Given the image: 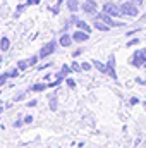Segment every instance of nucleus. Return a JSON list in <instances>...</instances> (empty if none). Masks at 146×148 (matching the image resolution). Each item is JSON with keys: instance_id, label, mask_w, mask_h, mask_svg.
Returning <instances> with one entry per match:
<instances>
[{"instance_id": "nucleus-1", "label": "nucleus", "mask_w": 146, "mask_h": 148, "mask_svg": "<svg viewBox=\"0 0 146 148\" xmlns=\"http://www.w3.org/2000/svg\"><path fill=\"white\" fill-rule=\"evenodd\" d=\"M120 10H122V14H126V16H132V17H136V16L139 14L138 5H134L132 0H131V2H124V3L120 5Z\"/></svg>"}, {"instance_id": "nucleus-2", "label": "nucleus", "mask_w": 146, "mask_h": 148, "mask_svg": "<svg viewBox=\"0 0 146 148\" xmlns=\"http://www.w3.org/2000/svg\"><path fill=\"white\" fill-rule=\"evenodd\" d=\"M131 64L136 66V67L146 66V50H138V52H134V55H132V59H131Z\"/></svg>"}, {"instance_id": "nucleus-3", "label": "nucleus", "mask_w": 146, "mask_h": 148, "mask_svg": "<svg viewBox=\"0 0 146 148\" xmlns=\"http://www.w3.org/2000/svg\"><path fill=\"white\" fill-rule=\"evenodd\" d=\"M103 12L110 14L112 17H117V16H122V10H120V5H115L113 2H107L103 5Z\"/></svg>"}, {"instance_id": "nucleus-4", "label": "nucleus", "mask_w": 146, "mask_h": 148, "mask_svg": "<svg viewBox=\"0 0 146 148\" xmlns=\"http://www.w3.org/2000/svg\"><path fill=\"white\" fill-rule=\"evenodd\" d=\"M95 19L103 21L105 24H108L110 28H113V26H122V23L113 21V19H112V16H110V14H107V12H100V14H96V16H95Z\"/></svg>"}, {"instance_id": "nucleus-5", "label": "nucleus", "mask_w": 146, "mask_h": 148, "mask_svg": "<svg viewBox=\"0 0 146 148\" xmlns=\"http://www.w3.org/2000/svg\"><path fill=\"white\" fill-rule=\"evenodd\" d=\"M55 48H57V43H55V41L46 43V45L40 50V53H38V55H40V59H46L48 55H52V53L55 52Z\"/></svg>"}, {"instance_id": "nucleus-6", "label": "nucleus", "mask_w": 146, "mask_h": 148, "mask_svg": "<svg viewBox=\"0 0 146 148\" xmlns=\"http://www.w3.org/2000/svg\"><path fill=\"white\" fill-rule=\"evenodd\" d=\"M81 9L86 14H96V3H95V0H86L84 3H81Z\"/></svg>"}, {"instance_id": "nucleus-7", "label": "nucleus", "mask_w": 146, "mask_h": 148, "mask_svg": "<svg viewBox=\"0 0 146 148\" xmlns=\"http://www.w3.org/2000/svg\"><path fill=\"white\" fill-rule=\"evenodd\" d=\"M107 74H108L110 77L117 79V73H115V57H113V55L108 57V62H107Z\"/></svg>"}, {"instance_id": "nucleus-8", "label": "nucleus", "mask_w": 146, "mask_h": 148, "mask_svg": "<svg viewBox=\"0 0 146 148\" xmlns=\"http://www.w3.org/2000/svg\"><path fill=\"white\" fill-rule=\"evenodd\" d=\"M72 40L77 43H83V41H88L89 40V33L83 31V29H77L76 33H72Z\"/></svg>"}, {"instance_id": "nucleus-9", "label": "nucleus", "mask_w": 146, "mask_h": 148, "mask_svg": "<svg viewBox=\"0 0 146 148\" xmlns=\"http://www.w3.org/2000/svg\"><path fill=\"white\" fill-rule=\"evenodd\" d=\"M93 26H95L96 29H100V31H105V33H107V31H110V26H108V24H105L103 21H98V19H95Z\"/></svg>"}, {"instance_id": "nucleus-10", "label": "nucleus", "mask_w": 146, "mask_h": 148, "mask_svg": "<svg viewBox=\"0 0 146 148\" xmlns=\"http://www.w3.org/2000/svg\"><path fill=\"white\" fill-rule=\"evenodd\" d=\"M72 41H74V40H72V36H69L67 33H64V35L60 36V40H59V43H60L62 47H69V45H71Z\"/></svg>"}, {"instance_id": "nucleus-11", "label": "nucleus", "mask_w": 146, "mask_h": 148, "mask_svg": "<svg viewBox=\"0 0 146 148\" xmlns=\"http://www.w3.org/2000/svg\"><path fill=\"white\" fill-rule=\"evenodd\" d=\"M10 48V40L7 36H2V40H0V50L2 52H7Z\"/></svg>"}, {"instance_id": "nucleus-12", "label": "nucleus", "mask_w": 146, "mask_h": 148, "mask_svg": "<svg viewBox=\"0 0 146 148\" xmlns=\"http://www.w3.org/2000/svg\"><path fill=\"white\" fill-rule=\"evenodd\" d=\"M76 28H77V29H83V31H86V33H91V28H89L84 21H81V19L76 21Z\"/></svg>"}, {"instance_id": "nucleus-13", "label": "nucleus", "mask_w": 146, "mask_h": 148, "mask_svg": "<svg viewBox=\"0 0 146 148\" xmlns=\"http://www.w3.org/2000/svg\"><path fill=\"white\" fill-rule=\"evenodd\" d=\"M67 7H69L71 12H76L81 7V3H79V0H67Z\"/></svg>"}, {"instance_id": "nucleus-14", "label": "nucleus", "mask_w": 146, "mask_h": 148, "mask_svg": "<svg viewBox=\"0 0 146 148\" xmlns=\"http://www.w3.org/2000/svg\"><path fill=\"white\" fill-rule=\"evenodd\" d=\"M93 66H95V67H96L102 74H107V66H105V64H102L100 60H93Z\"/></svg>"}, {"instance_id": "nucleus-15", "label": "nucleus", "mask_w": 146, "mask_h": 148, "mask_svg": "<svg viewBox=\"0 0 146 148\" xmlns=\"http://www.w3.org/2000/svg\"><path fill=\"white\" fill-rule=\"evenodd\" d=\"M48 88V84H43V83H36V84H33L31 88H29V91H43V90H46Z\"/></svg>"}, {"instance_id": "nucleus-16", "label": "nucleus", "mask_w": 146, "mask_h": 148, "mask_svg": "<svg viewBox=\"0 0 146 148\" xmlns=\"http://www.w3.org/2000/svg\"><path fill=\"white\" fill-rule=\"evenodd\" d=\"M71 71H72V67H69V66H65V64H64V66H62V69H60V73H59V76L64 79L65 76H69V74H71Z\"/></svg>"}, {"instance_id": "nucleus-17", "label": "nucleus", "mask_w": 146, "mask_h": 148, "mask_svg": "<svg viewBox=\"0 0 146 148\" xmlns=\"http://www.w3.org/2000/svg\"><path fill=\"white\" fill-rule=\"evenodd\" d=\"M48 105H50V109H52V110H57V98H55V97H52V98L48 100Z\"/></svg>"}, {"instance_id": "nucleus-18", "label": "nucleus", "mask_w": 146, "mask_h": 148, "mask_svg": "<svg viewBox=\"0 0 146 148\" xmlns=\"http://www.w3.org/2000/svg\"><path fill=\"white\" fill-rule=\"evenodd\" d=\"M28 66H29V64H28L26 60H19V62H17V69H19V71H24Z\"/></svg>"}, {"instance_id": "nucleus-19", "label": "nucleus", "mask_w": 146, "mask_h": 148, "mask_svg": "<svg viewBox=\"0 0 146 148\" xmlns=\"http://www.w3.org/2000/svg\"><path fill=\"white\" fill-rule=\"evenodd\" d=\"M9 73V77H17L19 76V69L16 67V69H10V71H7Z\"/></svg>"}, {"instance_id": "nucleus-20", "label": "nucleus", "mask_w": 146, "mask_h": 148, "mask_svg": "<svg viewBox=\"0 0 146 148\" xmlns=\"http://www.w3.org/2000/svg\"><path fill=\"white\" fill-rule=\"evenodd\" d=\"M7 79H9V73H5V74H0V86H3Z\"/></svg>"}, {"instance_id": "nucleus-21", "label": "nucleus", "mask_w": 146, "mask_h": 148, "mask_svg": "<svg viewBox=\"0 0 146 148\" xmlns=\"http://www.w3.org/2000/svg\"><path fill=\"white\" fill-rule=\"evenodd\" d=\"M38 60H40V55H33V57H31V59L28 60V64H29V66H35Z\"/></svg>"}, {"instance_id": "nucleus-22", "label": "nucleus", "mask_w": 146, "mask_h": 148, "mask_svg": "<svg viewBox=\"0 0 146 148\" xmlns=\"http://www.w3.org/2000/svg\"><path fill=\"white\" fill-rule=\"evenodd\" d=\"M71 67H72L74 73H79V71H83V67H81V66H77V62H72V66H71Z\"/></svg>"}, {"instance_id": "nucleus-23", "label": "nucleus", "mask_w": 146, "mask_h": 148, "mask_svg": "<svg viewBox=\"0 0 146 148\" xmlns=\"http://www.w3.org/2000/svg\"><path fill=\"white\" fill-rule=\"evenodd\" d=\"M67 86H69V88H76V81L69 77V79H67Z\"/></svg>"}, {"instance_id": "nucleus-24", "label": "nucleus", "mask_w": 146, "mask_h": 148, "mask_svg": "<svg viewBox=\"0 0 146 148\" xmlns=\"http://www.w3.org/2000/svg\"><path fill=\"white\" fill-rule=\"evenodd\" d=\"M81 67H83V71H89V69H91V64H89V62H84Z\"/></svg>"}, {"instance_id": "nucleus-25", "label": "nucleus", "mask_w": 146, "mask_h": 148, "mask_svg": "<svg viewBox=\"0 0 146 148\" xmlns=\"http://www.w3.org/2000/svg\"><path fill=\"white\" fill-rule=\"evenodd\" d=\"M24 97H26V91H23V93H19V95L16 97V102H19V100H23Z\"/></svg>"}, {"instance_id": "nucleus-26", "label": "nucleus", "mask_w": 146, "mask_h": 148, "mask_svg": "<svg viewBox=\"0 0 146 148\" xmlns=\"http://www.w3.org/2000/svg\"><path fill=\"white\" fill-rule=\"evenodd\" d=\"M24 122H26V124H31V122H33V115H26V117H24Z\"/></svg>"}, {"instance_id": "nucleus-27", "label": "nucleus", "mask_w": 146, "mask_h": 148, "mask_svg": "<svg viewBox=\"0 0 146 148\" xmlns=\"http://www.w3.org/2000/svg\"><path fill=\"white\" fill-rule=\"evenodd\" d=\"M23 126V119H17L16 122H14V127H21Z\"/></svg>"}, {"instance_id": "nucleus-28", "label": "nucleus", "mask_w": 146, "mask_h": 148, "mask_svg": "<svg viewBox=\"0 0 146 148\" xmlns=\"http://www.w3.org/2000/svg\"><path fill=\"white\" fill-rule=\"evenodd\" d=\"M36 100H29V102H28V103H26V105H28V107H36Z\"/></svg>"}, {"instance_id": "nucleus-29", "label": "nucleus", "mask_w": 146, "mask_h": 148, "mask_svg": "<svg viewBox=\"0 0 146 148\" xmlns=\"http://www.w3.org/2000/svg\"><path fill=\"white\" fill-rule=\"evenodd\" d=\"M138 41H139V40H136V38H134V40H131V41L127 43V47H132V45H138Z\"/></svg>"}, {"instance_id": "nucleus-30", "label": "nucleus", "mask_w": 146, "mask_h": 148, "mask_svg": "<svg viewBox=\"0 0 146 148\" xmlns=\"http://www.w3.org/2000/svg\"><path fill=\"white\" fill-rule=\"evenodd\" d=\"M132 3L138 5V7H141V5H143V0H132Z\"/></svg>"}, {"instance_id": "nucleus-31", "label": "nucleus", "mask_w": 146, "mask_h": 148, "mask_svg": "<svg viewBox=\"0 0 146 148\" xmlns=\"http://www.w3.org/2000/svg\"><path fill=\"white\" fill-rule=\"evenodd\" d=\"M81 53H83V50L79 48V50H76V52H74V53H72V57H77V55H81Z\"/></svg>"}, {"instance_id": "nucleus-32", "label": "nucleus", "mask_w": 146, "mask_h": 148, "mask_svg": "<svg viewBox=\"0 0 146 148\" xmlns=\"http://www.w3.org/2000/svg\"><path fill=\"white\" fill-rule=\"evenodd\" d=\"M138 103V98H131V105H136Z\"/></svg>"}, {"instance_id": "nucleus-33", "label": "nucleus", "mask_w": 146, "mask_h": 148, "mask_svg": "<svg viewBox=\"0 0 146 148\" xmlns=\"http://www.w3.org/2000/svg\"><path fill=\"white\" fill-rule=\"evenodd\" d=\"M33 3H35V5H38V3H40V0H33Z\"/></svg>"}, {"instance_id": "nucleus-34", "label": "nucleus", "mask_w": 146, "mask_h": 148, "mask_svg": "<svg viewBox=\"0 0 146 148\" xmlns=\"http://www.w3.org/2000/svg\"><path fill=\"white\" fill-rule=\"evenodd\" d=\"M2 112H3V107H2V105H0V114H2Z\"/></svg>"}, {"instance_id": "nucleus-35", "label": "nucleus", "mask_w": 146, "mask_h": 148, "mask_svg": "<svg viewBox=\"0 0 146 148\" xmlns=\"http://www.w3.org/2000/svg\"><path fill=\"white\" fill-rule=\"evenodd\" d=\"M0 62H2V57H0Z\"/></svg>"}]
</instances>
